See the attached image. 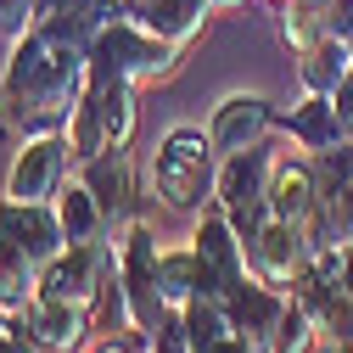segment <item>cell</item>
Wrapping results in <instances>:
<instances>
[{"label":"cell","instance_id":"obj_1","mask_svg":"<svg viewBox=\"0 0 353 353\" xmlns=\"http://www.w3.org/2000/svg\"><path fill=\"white\" fill-rule=\"evenodd\" d=\"M84 90H90V51L84 46H73V39L39 28V23L6 46L0 96H6V112L23 123V135L68 129Z\"/></svg>","mask_w":353,"mask_h":353},{"label":"cell","instance_id":"obj_2","mask_svg":"<svg viewBox=\"0 0 353 353\" xmlns=\"http://www.w3.org/2000/svg\"><path fill=\"white\" fill-rule=\"evenodd\" d=\"M68 247L57 208L51 202H12L0 196V308L17 320L39 297V275L46 263Z\"/></svg>","mask_w":353,"mask_h":353},{"label":"cell","instance_id":"obj_3","mask_svg":"<svg viewBox=\"0 0 353 353\" xmlns=\"http://www.w3.org/2000/svg\"><path fill=\"white\" fill-rule=\"evenodd\" d=\"M180 57H185V46H168V39H157L152 28H141L135 17H129V6L118 17H107L96 28V39H90V73L123 79V84H135V90L168 84L174 73H180Z\"/></svg>","mask_w":353,"mask_h":353},{"label":"cell","instance_id":"obj_4","mask_svg":"<svg viewBox=\"0 0 353 353\" xmlns=\"http://www.w3.org/2000/svg\"><path fill=\"white\" fill-rule=\"evenodd\" d=\"M213 185H219V152L208 141V129H191V123L168 129V135L157 141V152H152V191H157V202L196 219L213 202Z\"/></svg>","mask_w":353,"mask_h":353},{"label":"cell","instance_id":"obj_5","mask_svg":"<svg viewBox=\"0 0 353 353\" xmlns=\"http://www.w3.org/2000/svg\"><path fill=\"white\" fill-rule=\"evenodd\" d=\"M107 241L118 252V286H123V308H129V331H135V342H146L157 331V320L168 314V297L157 286V252L163 247H157V236L141 213L123 219Z\"/></svg>","mask_w":353,"mask_h":353},{"label":"cell","instance_id":"obj_6","mask_svg":"<svg viewBox=\"0 0 353 353\" xmlns=\"http://www.w3.org/2000/svg\"><path fill=\"white\" fill-rule=\"evenodd\" d=\"M68 141H73L79 163H90L101 152H123L135 141V84L90 73V90L79 96V107L68 118Z\"/></svg>","mask_w":353,"mask_h":353},{"label":"cell","instance_id":"obj_7","mask_svg":"<svg viewBox=\"0 0 353 353\" xmlns=\"http://www.w3.org/2000/svg\"><path fill=\"white\" fill-rule=\"evenodd\" d=\"M275 163H281V152H275L270 141H258V146H247V152H236V157H219L213 202L236 219L241 241L263 225V219H270V180H275Z\"/></svg>","mask_w":353,"mask_h":353},{"label":"cell","instance_id":"obj_8","mask_svg":"<svg viewBox=\"0 0 353 353\" xmlns=\"http://www.w3.org/2000/svg\"><path fill=\"white\" fill-rule=\"evenodd\" d=\"M73 141L68 129H39V135H23L12 168H6V196L12 202H57V191L73 180Z\"/></svg>","mask_w":353,"mask_h":353},{"label":"cell","instance_id":"obj_9","mask_svg":"<svg viewBox=\"0 0 353 353\" xmlns=\"http://www.w3.org/2000/svg\"><path fill=\"white\" fill-rule=\"evenodd\" d=\"M247 263H252V275L258 281H270L281 292H292L303 281V270L314 263V241H308L303 225H292V219H263V225L247 236Z\"/></svg>","mask_w":353,"mask_h":353},{"label":"cell","instance_id":"obj_10","mask_svg":"<svg viewBox=\"0 0 353 353\" xmlns=\"http://www.w3.org/2000/svg\"><path fill=\"white\" fill-rule=\"evenodd\" d=\"M191 247H196L202 270H208V297H225L236 281H247V275H252V263H247V241H241L236 219L219 208V202H208V208L196 213Z\"/></svg>","mask_w":353,"mask_h":353},{"label":"cell","instance_id":"obj_11","mask_svg":"<svg viewBox=\"0 0 353 353\" xmlns=\"http://www.w3.org/2000/svg\"><path fill=\"white\" fill-rule=\"evenodd\" d=\"M270 129H281V112L258 90H236L208 112V141H213L219 157H236V152H247L258 141H270Z\"/></svg>","mask_w":353,"mask_h":353},{"label":"cell","instance_id":"obj_12","mask_svg":"<svg viewBox=\"0 0 353 353\" xmlns=\"http://www.w3.org/2000/svg\"><path fill=\"white\" fill-rule=\"evenodd\" d=\"M17 325L28 331V342L39 353H79L96 331V314L90 308H73V303H57V297H34L17 314Z\"/></svg>","mask_w":353,"mask_h":353},{"label":"cell","instance_id":"obj_13","mask_svg":"<svg viewBox=\"0 0 353 353\" xmlns=\"http://www.w3.org/2000/svg\"><path fill=\"white\" fill-rule=\"evenodd\" d=\"M286 303H292V292H281V286H270V281L247 275V281H236V286L225 292V314H230L236 331H247L263 353H270L275 325H281V314H286Z\"/></svg>","mask_w":353,"mask_h":353},{"label":"cell","instance_id":"obj_14","mask_svg":"<svg viewBox=\"0 0 353 353\" xmlns=\"http://www.w3.org/2000/svg\"><path fill=\"white\" fill-rule=\"evenodd\" d=\"M281 129H286V141H292L297 152H308V157H320V152H331V146L347 141V129H342V118H336V101H331V96H314V90H303V96L281 112Z\"/></svg>","mask_w":353,"mask_h":353},{"label":"cell","instance_id":"obj_15","mask_svg":"<svg viewBox=\"0 0 353 353\" xmlns=\"http://www.w3.org/2000/svg\"><path fill=\"white\" fill-rule=\"evenodd\" d=\"M314 196H320V168H314V157L297 152V146H286L281 163H275V180H270V213H275V219H292V225H308Z\"/></svg>","mask_w":353,"mask_h":353},{"label":"cell","instance_id":"obj_16","mask_svg":"<svg viewBox=\"0 0 353 353\" xmlns=\"http://www.w3.org/2000/svg\"><path fill=\"white\" fill-rule=\"evenodd\" d=\"M79 174H84V185L96 191V202H101V213H107L112 230L123 225V219H135V163H129V146L79 163Z\"/></svg>","mask_w":353,"mask_h":353},{"label":"cell","instance_id":"obj_17","mask_svg":"<svg viewBox=\"0 0 353 353\" xmlns=\"http://www.w3.org/2000/svg\"><path fill=\"white\" fill-rule=\"evenodd\" d=\"M213 12H219L213 0H129V17L152 28L157 39H168V46H191Z\"/></svg>","mask_w":353,"mask_h":353},{"label":"cell","instance_id":"obj_18","mask_svg":"<svg viewBox=\"0 0 353 353\" xmlns=\"http://www.w3.org/2000/svg\"><path fill=\"white\" fill-rule=\"evenodd\" d=\"M51 208H57V225H62L68 247H79V241H107V236H112L107 213H101V202H96V191L84 185V174H73V180L57 191Z\"/></svg>","mask_w":353,"mask_h":353},{"label":"cell","instance_id":"obj_19","mask_svg":"<svg viewBox=\"0 0 353 353\" xmlns=\"http://www.w3.org/2000/svg\"><path fill=\"white\" fill-rule=\"evenodd\" d=\"M353 68V46L342 34H320L308 51H297V90H314V96H336V84Z\"/></svg>","mask_w":353,"mask_h":353},{"label":"cell","instance_id":"obj_20","mask_svg":"<svg viewBox=\"0 0 353 353\" xmlns=\"http://www.w3.org/2000/svg\"><path fill=\"white\" fill-rule=\"evenodd\" d=\"M157 286H163L168 308H185L191 297H208V270H202V258H196L191 241L157 252Z\"/></svg>","mask_w":353,"mask_h":353},{"label":"cell","instance_id":"obj_21","mask_svg":"<svg viewBox=\"0 0 353 353\" xmlns=\"http://www.w3.org/2000/svg\"><path fill=\"white\" fill-rule=\"evenodd\" d=\"M320 347V320L308 314V303H286V314H281V325H275V342H270V353H314Z\"/></svg>","mask_w":353,"mask_h":353},{"label":"cell","instance_id":"obj_22","mask_svg":"<svg viewBox=\"0 0 353 353\" xmlns=\"http://www.w3.org/2000/svg\"><path fill=\"white\" fill-rule=\"evenodd\" d=\"M146 353H191V325H185V314L180 308H168V314L157 320V331L141 342Z\"/></svg>","mask_w":353,"mask_h":353},{"label":"cell","instance_id":"obj_23","mask_svg":"<svg viewBox=\"0 0 353 353\" xmlns=\"http://www.w3.org/2000/svg\"><path fill=\"white\" fill-rule=\"evenodd\" d=\"M34 17H39V0H0V39H23L28 28H34Z\"/></svg>","mask_w":353,"mask_h":353},{"label":"cell","instance_id":"obj_24","mask_svg":"<svg viewBox=\"0 0 353 353\" xmlns=\"http://www.w3.org/2000/svg\"><path fill=\"white\" fill-rule=\"evenodd\" d=\"M196 353H263V347H258V342H252L247 331H236V325H230L225 336H213V342H202Z\"/></svg>","mask_w":353,"mask_h":353},{"label":"cell","instance_id":"obj_25","mask_svg":"<svg viewBox=\"0 0 353 353\" xmlns=\"http://www.w3.org/2000/svg\"><path fill=\"white\" fill-rule=\"evenodd\" d=\"M331 101H336V118H342V129L353 135V68H347V79L336 84V96H331Z\"/></svg>","mask_w":353,"mask_h":353},{"label":"cell","instance_id":"obj_26","mask_svg":"<svg viewBox=\"0 0 353 353\" xmlns=\"http://www.w3.org/2000/svg\"><path fill=\"white\" fill-rule=\"evenodd\" d=\"M336 286L347 292V303H353V241L347 247H336Z\"/></svg>","mask_w":353,"mask_h":353},{"label":"cell","instance_id":"obj_27","mask_svg":"<svg viewBox=\"0 0 353 353\" xmlns=\"http://www.w3.org/2000/svg\"><path fill=\"white\" fill-rule=\"evenodd\" d=\"M0 353H34V342H23V331H0Z\"/></svg>","mask_w":353,"mask_h":353},{"label":"cell","instance_id":"obj_28","mask_svg":"<svg viewBox=\"0 0 353 353\" xmlns=\"http://www.w3.org/2000/svg\"><path fill=\"white\" fill-rule=\"evenodd\" d=\"M90 353H135V347H129V342H123V336H101V342H96V347H90Z\"/></svg>","mask_w":353,"mask_h":353},{"label":"cell","instance_id":"obj_29","mask_svg":"<svg viewBox=\"0 0 353 353\" xmlns=\"http://www.w3.org/2000/svg\"><path fill=\"white\" fill-rule=\"evenodd\" d=\"M325 353H353V336H342V342H325Z\"/></svg>","mask_w":353,"mask_h":353},{"label":"cell","instance_id":"obj_30","mask_svg":"<svg viewBox=\"0 0 353 353\" xmlns=\"http://www.w3.org/2000/svg\"><path fill=\"white\" fill-rule=\"evenodd\" d=\"M213 6H219V12H236V6H241V0H213Z\"/></svg>","mask_w":353,"mask_h":353},{"label":"cell","instance_id":"obj_31","mask_svg":"<svg viewBox=\"0 0 353 353\" xmlns=\"http://www.w3.org/2000/svg\"><path fill=\"white\" fill-rule=\"evenodd\" d=\"M6 325H12V314H6V308H0V331H6Z\"/></svg>","mask_w":353,"mask_h":353},{"label":"cell","instance_id":"obj_32","mask_svg":"<svg viewBox=\"0 0 353 353\" xmlns=\"http://www.w3.org/2000/svg\"><path fill=\"white\" fill-rule=\"evenodd\" d=\"M275 6H286V0H275Z\"/></svg>","mask_w":353,"mask_h":353},{"label":"cell","instance_id":"obj_33","mask_svg":"<svg viewBox=\"0 0 353 353\" xmlns=\"http://www.w3.org/2000/svg\"><path fill=\"white\" fill-rule=\"evenodd\" d=\"M347 46H353V34H347Z\"/></svg>","mask_w":353,"mask_h":353}]
</instances>
